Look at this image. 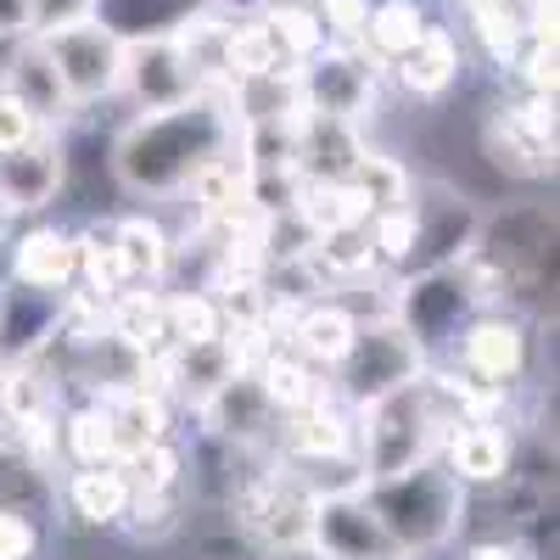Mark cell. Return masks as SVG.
<instances>
[{
	"mask_svg": "<svg viewBox=\"0 0 560 560\" xmlns=\"http://www.w3.org/2000/svg\"><path fill=\"white\" fill-rule=\"evenodd\" d=\"M236 147V107L230 84H202L191 102L163 107V113H135L107 147V168L124 197L140 202H168L185 197L219 152Z\"/></svg>",
	"mask_w": 560,
	"mask_h": 560,
	"instance_id": "cell-1",
	"label": "cell"
},
{
	"mask_svg": "<svg viewBox=\"0 0 560 560\" xmlns=\"http://www.w3.org/2000/svg\"><path fill=\"white\" fill-rule=\"evenodd\" d=\"M359 493L376 510V522L387 527V538L404 560L448 549L465 527V510H471V488H465L438 454L404 465L393 477H364Z\"/></svg>",
	"mask_w": 560,
	"mask_h": 560,
	"instance_id": "cell-2",
	"label": "cell"
},
{
	"mask_svg": "<svg viewBox=\"0 0 560 560\" xmlns=\"http://www.w3.org/2000/svg\"><path fill=\"white\" fill-rule=\"evenodd\" d=\"M448 420H459V409H454L443 376L427 364L409 387L353 409V459H359V471L364 477H393V471H404V465L438 454Z\"/></svg>",
	"mask_w": 560,
	"mask_h": 560,
	"instance_id": "cell-3",
	"label": "cell"
},
{
	"mask_svg": "<svg viewBox=\"0 0 560 560\" xmlns=\"http://www.w3.org/2000/svg\"><path fill=\"white\" fill-rule=\"evenodd\" d=\"M427 364H432L427 348H420L393 314H376V319L359 314V331H353L348 353H342L337 370H331V393H337L348 409H364V404H376V398L409 387Z\"/></svg>",
	"mask_w": 560,
	"mask_h": 560,
	"instance_id": "cell-4",
	"label": "cell"
},
{
	"mask_svg": "<svg viewBox=\"0 0 560 560\" xmlns=\"http://www.w3.org/2000/svg\"><path fill=\"white\" fill-rule=\"evenodd\" d=\"M409 213H415V236L409 253L398 264V275H420V269H448L465 264L482 236V208L443 179H415L409 185ZM393 275V280H398Z\"/></svg>",
	"mask_w": 560,
	"mask_h": 560,
	"instance_id": "cell-5",
	"label": "cell"
},
{
	"mask_svg": "<svg viewBox=\"0 0 560 560\" xmlns=\"http://www.w3.org/2000/svg\"><path fill=\"white\" fill-rule=\"evenodd\" d=\"M482 303H477V287L471 275H465V264H448V269H420V275H398L393 280V319L404 325V331L427 348V359L448 353L459 325L471 319Z\"/></svg>",
	"mask_w": 560,
	"mask_h": 560,
	"instance_id": "cell-6",
	"label": "cell"
},
{
	"mask_svg": "<svg viewBox=\"0 0 560 560\" xmlns=\"http://www.w3.org/2000/svg\"><path fill=\"white\" fill-rule=\"evenodd\" d=\"M448 359H454V376L493 387V393H510L533 370V325L516 308L488 303L459 325Z\"/></svg>",
	"mask_w": 560,
	"mask_h": 560,
	"instance_id": "cell-7",
	"label": "cell"
},
{
	"mask_svg": "<svg viewBox=\"0 0 560 560\" xmlns=\"http://www.w3.org/2000/svg\"><path fill=\"white\" fill-rule=\"evenodd\" d=\"M382 62L364 45H325L308 62H298V102L319 118H348L359 124L376 107V84H382Z\"/></svg>",
	"mask_w": 560,
	"mask_h": 560,
	"instance_id": "cell-8",
	"label": "cell"
},
{
	"mask_svg": "<svg viewBox=\"0 0 560 560\" xmlns=\"http://www.w3.org/2000/svg\"><path fill=\"white\" fill-rule=\"evenodd\" d=\"M39 39H45V51H51V62H57V79L68 90L73 113L102 107V102L118 96V84H124V39H113L96 18L51 28Z\"/></svg>",
	"mask_w": 560,
	"mask_h": 560,
	"instance_id": "cell-9",
	"label": "cell"
},
{
	"mask_svg": "<svg viewBox=\"0 0 560 560\" xmlns=\"http://www.w3.org/2000/svg\"><path fill=\"white\" fill-rule=\"evenodd\" d=\"M308 549L319 560H404L359 488L308 499Z\"/></svg>",
	"mask_w": 560,
	"mask_h": 560,
	"instance_id": "cell-10",
	"label": "cell"
},
{
	"mask_svg": "<svg viewBox=\"0 0 560 560\" xmlns=\"http://www.w3.org/2000/svg\"><path fill=\"white\" fill-rule=\"evenodd\" d=\"M482 152L522 179H549L555 174V96H533L527 90L522 102L499 107L482 129Z\"/></svg>",
	"mask_w": 560,
	"mask_h": 560,
	"instance_id": "cell-11",
	"label": "cell"
},
{
	"mask_svg": "<svg viewBox=\"0 0 560 560\" xmlns=\"http://www.w3.org/2000/svg\"><path fill=\"white\" fill-rule=\"evenodd\" d=\"M202 68L191 62V51L174 39H147V45H124V84L118 96L135 102V113H163V107H179L202 90Z\"/></svg>",
	"mask_w": 560,
	"mask_h": 560,
	"instance_id": "cell-12",
	"label": "cell"
},
{
	"mask_svg": "<svg viewBox=\"0 0 560 560\" xmlns=\"http://www.w3.org/2000/svg\"><path fill=\"white\" fill-rule=\"evenodd\" d=\"M191 415L202 420L208 438H219V443H230V448H242V454L275 443V427H280V409L264 398V387H258L253 370H230V376H224Z\"/></svg>",
	"mask_w": 560,
	"mask_h": 560,
	"instance_id": "cell-13",
	"label": "cell"
},
{
	"mask_svg": "<svg viewBox=\"0 0 560 560\" xmlns=\"http://www.w3.org/2000/svg\"><path fill=\"white\" fill-rule=\"evenodd\" d=\"M68 185V140L62 129H39L23 147L0 152V197H7L12 219L23 213H45Z\"/></svg>",
	"mask_w": 560,
	"mask_h": 560,
	"instance_id": "cell-14",
	"label": "cell"
},
{
	"mask_svg": "<svg viewBox=\"0 0 560 560\" xmlns=\"http://www.w3.org/2000/svg\"><path fill=\"white\" fill-rule=\"evenodd\" d=\"M84 398L96 404L102 420H107L113 465L140 454V448H152V443H163V438H174V404L158 387H147V382H102V387H90Z\"/></svg>",
	"mask_w": 560,
	"mask_h": 560,
	"instance_id": "cell-15",
	"label": "cell"
},
{
	"mask_svg": "<svg viewBox=\"0 0 560 560\" xmlns=\"http://www.w3.org/2000/svg\"><path fill=\"white\" fill-rule=\"evenodd\" d=\"M438 459L465 488H504L516 477V438L499 427V415H459L438 443Z\"/></svg>",
	"mask_w": 560,
	"mask_h": 560,
	"instance_id": "cell-16",
	"label": "cell"
},
{
	"mask_svg": "<svg viewBox=\"0 0 560 560\" xmlns=\"http://www.w3.org/2000/svg\"><path fill=\"white\" fill-rule=\"evenodd\" d=\"M62 308L68 292L51 287H28V280H0V364H23L45 359V348L62 331Z\"/></svg>",
	"mask_w": 560,
	"mask_h": 560,
	"instance_id": "cell-17",
	"label": "cell"
},
{
	"mask_svg": "<svg viewBox=\"0 0 560 560\" xmlns=\"http://www.w3.org/2000/svg\"><path fill=\"white\" fill-rule=\"evenodd\" d=\"M387 73L398 79L404 96H415V102H443L448 90L465 79V45H459V34H454L448 23L432 18L427 28L415 34L409 51L387 62Z\"/></svg>",
	"mask_w": 560,
	"mask_h": 560,
	"instance_id": "cell-18",
	"label": "cell"
},
{
	"mask_svg": "<svg viewBox=\"0 0 560 560\" xmlns=\"http://www.w3.org/2000/svg\"><path fill=\"white\" fill-rule=\"evenodd\" d=\"M359 331V308H348L342 298H308L292 308V319L280 325V348H292L298 359H308L319 376H331L337 359L348 353Z\"/></svg>",
	"mask_w": 560,
	"mask_h": 560,
	"instance_id": "cell-19",
	"label": "cell"
},
{
	"mask_svg": "<svg viewBox=\"0 0 560 560\" xmlns=\"http://www.w3.org/2000/svg\"><path fill=\"white\" fill-rule=\"evenodd\" d=\"M7 275L28 280V287L68 292L79 280V242H73V230L57 224V219H39V224L18 230V236H7Z\"/></svg>",
	"mask_w": 560,
	"mask_h": 560,
	"instance_id": "cell-20",
	"label": "cell"
},
{
	"mask_svg": "<svg viewBox=\"0 0 560 560\" xmlns=\"http://www.w3.org/2000/svg\"><path fill=\"white\" fill-rule=\"evenodd\" d=\"M208 7L213 0H90V18L124 45H147V39L185 34Z\"/></svg>",
	"mask_w": 560,
	"mask_h": 560,
	"instance_id": "cell-21",
	"label": "cell"
},
{
	"mask_svg": "<svg viewBox=\"0 0 560 560\" xmlns=\"http://www.w3.org/2000/svg\"><path fill=\"white\" fill-rule=\"evenodd\" d=\"M7 90L39 118V124H51V129H68L79 113L68 102V90L57 79V62L51 51H45V39L39 34H23L18 39V51H12V68H7Z\"/></svg>",
	"mask_w": 560,
	"mask_h": 560,
	"instance_id": "cell-22",
	"label": "cell"
},
{
	"mask_svg": "<svg viewBox=\"0 0 560 560\" xmlns=\"http://www.w3.org/2000/svg\"><path fill=\"white\" fill-rule=\"evenodd\" d=\"M113 224V253L124 269V287H163L174 269V236L158 213H118Z\"/></svg>",
	"mask_w": 560,
	"mask_h": 560,
	"instance_id": "cell-23",
	"label": "cell"
},
{
	"mask_svg": "<svg viewBox=\"0 0 560 560\" xmlns=\"http://www.w3.org/2000/svg\"><path fill=\"white\" fill-rule=\"evenodd\" d=\"M107 337L135 353V359H158L168 348V308L158 287H124L107 298Z\"/></svg>",
	"mask_w": 560,
	"mask_h": 560,
	"instance_id": "cell-24",
	"label": "cell"
},
{
	"mask_svg": "<svg viewBox=\"0 0 560 560\" xmlns=\"http://www.w3.org/2000/svg\"><path fill=\"white\" fill-rule=\"evenodd\" d=\"M68 510L84 527H118L124 510H129V482L118 465H68V482H62Z\"/></svg>",
	"mask_w": 560,
	"mask_h": 560,
	"instance_id": "cell-25",
	"label": "cell"
},
{
	"mask_svg": "<svg viewBox=\"0 0 560 560\" xmlns=\"http://www.w3.org/2000/svg\"><path fill=\"white\" fill-rule=\"evenodd\" d=\"M292 68L258 12H224V39H219V73L224 79H253V73H280Z\"/></svg>",
	"mask_w": 560,
	"mask_h": 560,
	"instance_id": "cell-26",
	"label": "cell"
},
{
	"mask_svg": "<svg viewBox=\"0 0 560 560\" xmlns=\"http://www.w3.org/2000/svg\"><path fill=\"white\" fill-rule=\"evenodd\" d=\"M292 213L308 224V236H325V230H342V224H364L370 202L353 179H303Z\"/></svg>",
	"mask_w": 560,
	"mask_h": 560,
	"instance_id": "cell-27",
	"label": "cell"
},
{
	"mask_svg": "<svg viewBox=\"0 0 560 560\" xmlns=\"http://www.w3.org/2000/svg\"><path fill=\"white\" fill-rule=\"evenodd\" d=\"M427 23H432L427 0H370V18H364L359 45H364V51L387 68L393 57H404V51H409L415 34L427 28Z\"/></svg>",
	"mask_w": 560,
	"mask_h": 560,
	"instance_id": "cell-28",
	"label": "cell"
},
{
	"mask_svg": "<svg viewBox=\"0 0 560 560\" xmlns=\"http://www.w3.org/2000/svg\"><path fill=\"white\" fill-rule=\"evenodd\" d=\"M253 376H258L264 398H269L280 415L308 409V404H314L325 387H331V382H325V376H319V370H314L308 359H298L292 348H269V353L258 359V370H253Z\"/></svg>",
	"mask_w": 560,
	"mask_h": 560,
	"instance_id": "cell-29",
	"label": "cell"
},
{
	"mask_svg": "<svg viewBox=\"0 0 560 560\" xmlns=\"http://www.w3.org/2000/svg\"><path fill=\"white\" fill-rule=\"evenodd\" d=\"M258 18L269 23V34H275V45H280V57H287L292 68L331 45V39H325V23H319V7H314V0H269Z\"/></svg>",
	"mask_w": 560,
	"mask_h": 560,
	"instance_id": "cell-30",
	"label": "cell"
},
{
	"mask_svg": "<svg viewBox=\"0 0 560 560\" xmlns=\"http://www.w3.org/2000/svg\"><path fill=\"white\" fill-rule=\"evenodd\" d=\"M118 471L129 482V499H158V493H185V454L174 438L140 448L129 459H118Z\"/></svg>",
	"mask_w": 560,
	"mask_h": 560,
	"instance_id": "cell-31",
	"label": "cell"
},
{
	"mask_svg": "<svg viewBox=\"0 0 560 560\" xmlns=\"http://www.w3.org/2000/svg\"><path fill=\"white\" fill-rule=\"evenodd\" d=\"M57 448H62V465H113L107 420L90 398H79L73 409L57 415Z\"/></svg>",
	"mask_w": 560,
	"mask_h": 560,
	"instance_id": "cell-32",
	"label": "cell"
},
{
	"mask_svg": "<svg viewBox=\"0 0 560 560\" xmlns=\"http://www.w3.org/2000/svg\"><path fill=\"white\" fill-rule=\"evenodd\" d=\"M73 242H79V280L73 287H84L90 298H118L124 292V269H118V253H113V224L96 219V224H84L73 230Z\"/></svg>",
	"mask_w": 560,
	"mask_h": 560,
	"instance_id": "cell-33",
	"label": "cell"
},
{
	"mask_svg": "<svg viewBox=\"0 0 560 560\" xmlns=\"http://www.w3.org/2000/svg\"><path fill=\"white\" fill-rule=\"evenodd\" d=\"M465 28H471V39L488 51L493 68H510V57L522 51L527 39V18L516 0H504V7H482V12H465Z\"/></svg>",
	"mask_w": 560,
	"mask_h": 560,
	"instance_id": "cell-34",
	"label": "cell"
},
{
	"mask_svg": "<svg viewBox=\"0 0 560 560\" xmlns=\"http://www.w3.org/2000/svg\"><path fill=\"white\" fill-rule=\"evenodd\" d=\"M163 308H168V342H213V337H224V314H219L208 287L163 292Z\"/></svg>",
	"mask_w": 560,
	"mask_h": 560,
	"instance_id": "cell-35",
	"label": "cell"
},
{
	"mask_svg": "<svg viewBox=\"0 0 560 560\" xmlns=\"http://www.w3.org/2000/svg\"><path fill=\"white\" fill-rule=\"evenodd\" d=\"M51 493H57L51 477L34 471L18 448L0 443V510H34V516H39V510L51 504Z\"/></svg>",
	"mask_w": 560,
	"mask_h": 560,
	"instance_id": "cell-36",
	"label": "cell"
},
{
	"mask_svg": "<svg viewBox=\"0 0 560 560\" xmlns=\"http://www.w3.org/2000/svg\"><path fill=\"white\" fill-rule=\"evenodd\" d=\"M510 68H516V79H522V90H533V96H555V84H560V73H555V39H522V51L510 57Z\"/></svg>",
	"mask_w": 560,
	"mask_h": 560,
	"instance_id": "cell-37",
	"label": "cell"
},
{
	"mask_svg": "<svg viewBox=\"0 0 560 560\" xmlns=\"http://www.w3.org/2000/svg\"><path fill=\"white\" fill-rule=\"evenodd\" d=\"M45 527L34 510H0V560H39Z\"/></svg>",
	"mask_w": 560,
	"mask_h": 560,
	"instance_id": "cell-38",
	"label": "cell"
},
{
	"mask_svg": "<svg viewBox=\"0 0 560 560\" xmlns=\"http://www.w3.org/2000/svg\"><path fill=\"white\" fill-rule=\"evenodd\" d=\"M314 7H319L325 39H331V45H359L364 18H370V0H314Z\"/></svg>",
	"mask_w": 560,
	"mask_h": 560,
	"instance_id": "cell-39",
	"label": "cell"
},
{
	"mask_svg": "<svg viewBox=\"0 0 560 560\" xmlns=\"http://www.w3.org/2000/svg\"><path fill=\"white\" fill-rule=\"evenodd\" d=\"M39 129H51V124H39L7 84H0V152H12V147H23L28 135H39Z\"/></svg>",
	"mask_w": 560,
	"mask_h": 560,
	"instance_id": "cell-40",
	"label": "cell"
},
{
	"mask_svg": "<svg viewBox=\"0 0 560 560\" xmlns=\"http://www.w3.org/2000/svg\"><path fill=\"white\" fill-rule=\"evenodd\" d=\"M90 18V0H28V34H51Z\"/></svg>",
	"mask_w": 560,
	"mask_h": 560,
	"instance_id": "cell-41",
	"label": "cell"
},
{
	"mask_svg": "<svg viewBox=\"0 0 560 560\" xmlns=\"http://www.w3.org/2000/svg\"><path fill=\"white\" fill-rule=\"evenodd\" d=\"M465 560H527V549L499 533V538H477L471 549H465Z\"/></svg>",
	"mask_w": 560,
	"mask_h": 560,
	"instance_id": "cell-42",
	"label": "cell"
},
{
	"mask_svg": "<svg viewBox=\"0 0 560 560\" xmlns=\"http://www.w3.org/2000/svg\"><path fill=\"white\" fill-rule=\"evenodd\" d=\"M0 34H28V0H0Z\"/></svg>",
	"mask_w": 560,
	"mask_h": 560,
	"instance_id": "cell-43",
	"label": "cell"
},
{
	"mask_svg": "<svg viewBox=\"0 0 560 560\" xmlns=\"http://www.w3.org/2000/svg\"><path fill=\"white\" fill-rule=\"evenodd\" d=\"M23 34H0V84H7V68H12V51H18Z\"/></svg>",
	"mask_w": 560,
	"mask_h": 560,
	"instance_id": "cell-44",
	"label": "cell"
},
{
	"mask_svg": "<svg viewBox=\"0 0 560 560\" xmlns=\"http://www.w3.org/2000/svg\"><path fill=\"white\" fill-rule=\"evenodd\" d=\"M213 7H219V12H264L269 0H213Z\"/></svg>",
	"mask_w": 560,
	"mask_h": 560,
	"instance_id": "cell-45",
	"label": "cell"
},
{
	"mask_svg": "<svg viewBox=\"0 0 560 560\" xmlns=\"http://www.w3.org/2000/svg\"><path fill=\"white\" fill-rule=\"evenodd\" d=\"M7 236H12V208H7V197H0V247H7Z\"/></svg>",
	"mask_w": 560,
	"mask_h": 560,
	"instance_id": "cell-46",
	"label": "cell"
},
{
	"mask_svg": "<svg viewBox=\"0 0 560 560\" xmlns=\"http://www.w3.org/2000/svg\"><path fill=\"white\" fill-rule=\"evenodd\" d=\"M459 12H482V7H504V0H454Z\"/></svg>",
	"mask_w": 560,
	"mask_h": 560,
	"instance_id": "cell-47",
	"label": "cell"
}]
</instances>
